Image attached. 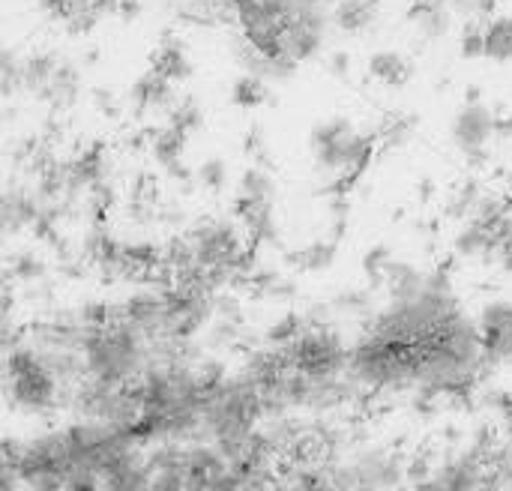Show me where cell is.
<instances>
[{"mask_svg": "<svg viewBox=\"0 0 512 491\" xmlns=\"http://www.w3.org/2000/svg\"><path fill=\"white\" fill-rule=\"evenodd\" d=\"M486 39V57L495 60H510L512 57V15H501L486 24L483 30Z\"/></svg>", "mask_w": 512, "mask_h": 491, "instance_id": "obj_11", "label": "cell"}, {"mask_svg": "<svg viewBox=\"0 0 512 491\" xmlns=\"http://www.w3.org/2000/svg\"><path fill=\"white\" fill-rule=\"evenodd\" d=\"M153 354L156 345L126 318H120L111 303L108 318L96 324L81 342V372L90 384L126 390L144 375Z\"/></svg>", "mask_w": 512, "mask_h": 491, "instance_id": "obj_1", "label": "cell"}, {"mask_svg": "<svg viewBox=\"0 0 512 491\" xmlns=\"http://www.w3.org/2000/svg\"><path fill=\"white\" fill-rule=\"evenodd\" d=\"M312 153L318 168L333 174L345 189L372 162V138L360 135L348 120H327L312 132Z\"/></svg>", "mask_w": 512, "mask_h": 491, "instance_id": "obj_4", "label": "cell"}, {"mask_svg": "<svg viewBox=\"0 0 512 491\" xmlns=\"http://www.w3.org/2000/svg\"><path fill=\"white\" fill-rule=\"evenodd\" d=\"M330 477L339 491H396L405 483V462L387 447L336 450L327 459Z\"/></svg>", "mask_w": 512, "mask_h": 491, "instance_id": "obj_3", "label": "cell"}, {"mask_svg": "<svg viewBox=\"0 0 512 491\" xmlns=\"http://www.w3.org/2000/svg\"><path fill=\"white\" fill-rule=\"evenodd\" d=\"M372 15H375V6L369 0H345L336 12V21L345 30H360L372 21Z\"/></svg>", "mask_w": 512, "mask_h": 491, "instance_id": "obj_13", "label": "cell"}, {"mask_svg": "<svg viewBox=\"0 0 512 491\" xmlns=\"http://www.w3.org/2000/svg\"><path fill=\"white\" fill-rule=\"evenodd\" d=\"M3 273L9 276L12 285H36V282L45 279L48 264H45V258H42L39 252L21 249V252H15V255L6 261V270H3Z\"/></svg>", "mask_w": 512, "mask_h": 491, "instance_id": "obj_9", "label": "cell"}, {"mask_svg": "<svg viewBox=\"0 0 512 491\" xmlns=\"http://www.w3.org/2000/svg\"><path fill=\"white\" fill-rule=\"evenodd\" d=\"M264 96H267V90H264V81H261L258 75L237 81L234 99H237L240 105H246V108H252V105H261V102H264Z\"/></svg>", "mask_w": 512, "mask_h": 491, "instance_id": "obj_16", "label": "cell"}, {"mask_svg": "<svg viewBox=\"0 0 512 491\" xmlns=\"http://www.w3.org/2000/svg\"><path fill=\"white\" fill-rule=\"evenodd\" d=\"M396 491H429L423 483H414V486H402V489H396Z\"/></svg>", "mask_w": 512, "mask_h": 491, "instance_id": "obj_18", "label": "cell"}, {"mask_svg": "<svg viewBox=\"0 0 512 491\" xmlns=\"http://www.w3.org/2000/svg\"><path fill=\"white\" fill-rule=\"evenodd\" d=\"M462 54L465 57H483L486 54V39H483V30L480 27H468L465 36H462Z\"/></svg>", "mask_w": 512, "mask_h": 491, "instance_id": "obj_17", "label": "cell"}, {"mask_svg": "<svg viewBox=\"0 0 512 491\" xmlns=\"http://www.w3.org/2000/svg\"><path fill=\"white\" fill-rule=\"evenodd\" d=\"M333 258H336V243H312V246H306L294 261H297L303 270H324V267L333 264Z\"/></svg>", "mask_w": 512, "mask_h": 491, "instance_id": "obj_14", "label": "cell"}, {"mask_svg": "<svg viewBox=\"0 0 512 491\" xmlns=\"http://www.w3.org/2000/svg\"><path fill=\"white\" fill-rule=\"evenodd\" d=\"M24 339V327L18 321L15 303H0V357H6Z\"/></svg>", "mask_w": 512, "mask_h": 491, "instance_id": "obj_12", "label": "cell"}, {"mask_svg": "<svg viewBox=\"0 0 512 491\" xmlns=\"http://www.w3.org/2000/svg\"><path fill=\"white\" fill-rule=\"evenodd\" d=\"M195 183L204 186V189H210V192L225 189V183H228V168H225V162H222V159H207V162H201L198 171H195Z\"/></svg>", "mask_w": 512, "mask_h": 491, "instance_id": "obj_15", "label": "cell"}, {"mask_svg": "<svg viewBox=\"0 0 512 491\" xmlns=\"http://www.w3.org/2000/svg\"><path fill=\"white\" fill-rule=\"evenodd\" d=\"M369 72L378 78V81H384V84H405L408 78H411V63L402 57V54H393V51H381V54H375L372 60H369Z\"/></svg>", "mask_w": 512, "mask_h": 491, "instance_id": "obj_10", "label": "cell"}, {"mask_svg": "<svg viewBox=\"0 0 512 491\" xmlns=\"http://www.w3.org/2000/svg\"><path fill=\"white\" fill-rule=\"evenodd\" d=\"M0 396L21 417H48L66 411V387L48 360L24 339L0 357Z\"/></svg>", "mask_w": 512, "mask_h": 491, "instance_id": "obj_2", "label": "cell"}, {"mask_svg": "<svg viewBox=\"0 0 512 491\" xmlns=\"http://www.w3.org/2000/svg\"><path fill=\"white\" fill-rule=\"evenodd\" d=\"M420 483L429 491H501L495 456L480 447L441 459Z\"/></svg>", "mask_w": 512, "mask_h": 491, "instance_id": "obj_5", "label": "cell"}, {"mask_svg": "<svg viewBox=\"0 0 512 491\" xmlns=\"http://www.w3.org/2000/svg\"><path fill=\"white\" fill-rule=\"evenodd\" d=\"M495 132V114L480 102H468L453 120V141L468 159H483Z\"/></svg>", "mask_w": 512, "mask_h": 491, "instance_id": "obj_7", "label": "cell"}, {"mask_svg": "<svg viewBox=\"0 0 512 491\" xmlns=\"http://www.w3.org/2000/svg\"><path fill=\"white\" fill-rule=\"evenodd\" d=\"M273 491H339L327 462H297L291 465L279 480Z\"/></svg>", "mask_w": 512, "mask_h": 491, "instance_id": "obj_8", "label": "cell"}, {"mask_svg": "<svg viewBox=\"0 0 512 491\" xmlns=\"http://www.w3.org/2000/svg\"><path fill=\"white\" fill-rule=\"evenodd\" d=\"M486 366H512V303L492 300L477 315Z\"/></svg>", "mask_w": 512, "mask_h": 491, "instance_id": "obj_6", "label": "cell"}]
</instances>
